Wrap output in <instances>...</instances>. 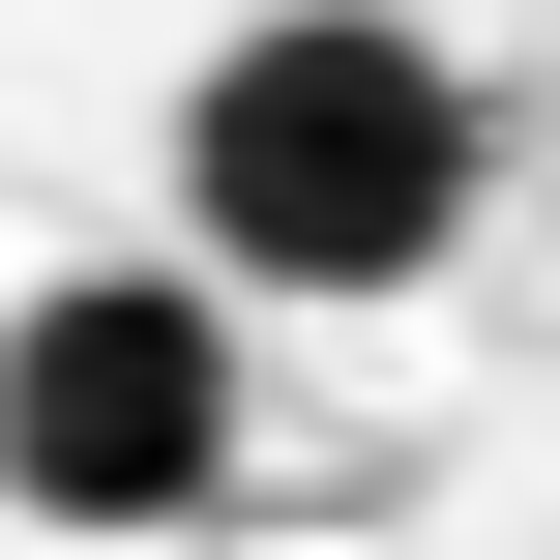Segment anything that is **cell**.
<instances>
[{"instance_id":"obj_1","label":"cell","mask_w":560,"mask_h":560,"mask_svg":"<svg viewBox=\"0 0 560 560\" xmlns=\"http://www.w3.org/2000/svg\"><path fill=\"white\" fill-rule=\"evenodd\" d=\"M472 207H502V118H472V59L413 0H266V30L177 59V266L207 295L354 325V295H443Z\"/></svg>"},{"instance_id":"obj_2","label":"cell","mask_w":560,"mask_h":560,"mask_svg":"<svg viewBox=\"0 0 560 560\" xmlns=\"http://www.w3.org/2000/svg\"><path fill=\"white\" fill-rule=\"evenodd\" d=\"M207 502H236V295L207 266H30L0 295V532L148 560Z\"/></svg>"},{"instance_id":"obj_3","label":"cell","mask_w":560,"mask_h":560,"mask_svg":"<svg viewBox=\"0 0 560 560\" xmlns=\"http://www.w3.org/2000/svg\"><path fill=\"white\" fill-rule=\"evenodd\" d=\"M0 560H30V532H0Z\"/></svg>"}]
</instances>
